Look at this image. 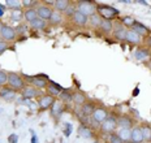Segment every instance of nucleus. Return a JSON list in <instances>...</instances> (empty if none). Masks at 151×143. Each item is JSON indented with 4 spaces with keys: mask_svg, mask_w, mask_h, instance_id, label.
<instances>
[{
    "mask_svg": "<svg viewBox=\"0 0 151 143\" xmlns=\"http://www.w3.org/2000/svg\"><path fill=\"white\" fill-rule=\"evenodd\" d=\"M78 12H81L85 16H89V14L93 16L94 12H95V5L90 1H81L78 4Z\"/></svg>",
    "mask_w": 151,
    "mask_h": 143,
    "instance_id": "3",
    "label": "nucleus"
},
{
    "mask_svg": "<svg viewBox=\"0 0 151 143\" xmlns=\"http://www.w3.org/2000/svg\"><path fill=\"white\" fill-rule=\"evenodd\" d=\"M16 92L13 89H9V87H1L0 89V96L4 98L5 100H12L14 98Z\"/></svg>",
    "mask_w": 151,
    "mask_h": 143,
    "instance_id": "9",
    "label": "nucleus"
},
{
    "mask_svg": "<svg viewBox=\"0 0 151 143\" xmlns=\"http://www.w3.org/2000/svg\"><path fill=\"white\" fill-rule=\"evenodd\" d=\"M47 91L51 94V96H58V95H60L61 94V87L59 85H55L53 82H51V85L47 87Z\"/></svg>",
    "mask_w": 151,
    "mask_h": 143,
    "instance_id": "15",
    "label": "nucleus"
},
{
    "mask_svg": "<svg viewBox=\"0 0 151 143\" xmlns=\"http://www.w3.org/2000/svg\"><path fill=\"white\" fill-rule=\"evenodd\" d=\"M134 33H137L138 35H146L147 34V30H146V27L143 26V25H141V24H134V30H133Z\"/></svg>",
    "mask_w": 151,
    "mask_h": 143,
    "instance_id": "24",
    "label": "nucleus"
},
{
    "mask_svg": "<svg viewBox=\"0 0 151 143\" xmlns=\"http://www.w3.org/2000/svg\"><path fill=\"white\" fill-rule=\"evenodd\" d=\"M53 102H55L53 96H51V95L43 96V98L39 100V107L42 108V109H47V108H48L50 105H52V104H53Z\"/></svg>",
    "mask_w": 151,
    "mask_h": 143,
    "instance_id": "10",
    "label": "nucleus"
},
{
    "mask_svg": "<svg viewBox=\"0 0 151 143\" xmlns=\"http://www.w3.org/2000/svg\"><path fill=\"white\" fill-rule=\"evenodd\" d=\"M7 5L8 7H11L13 11H20V8H21V3L20 1H12V0H8Z\"/></svg>",
    "mask_w": 151,
    "mask_h": 143,
    "instance_id": "31",
    "label": "nucleus"
},
{
    "mask_svg": "<svg viewBox=\"0 0 151 143\" xmlns=\"http://www.w3.org/2000/svg\"><path fill=\"white\" fill-rule=\"evenodd\" d=\"M3 14H4V7H1V5H0V17H1Z\"/></svg>",
    "mask_w": 151,
    "mask_h": 143,
    "instance_id": "43",
    "label": "nucleus"
},
{
    "mask_svg": "<svg viewBox=\"0 0 151 143\" xmlns=\"http://www.w3.org/2000/svg\"><path fill=\"white\" fill-rule=\"evenodd\" d=\"M130 135H132V132L129 129H121L120 132H119V137H120L122 141H129Z\"/></svg>",
    "mask_w": 151,
    "mask_h": 143,
    "instance_id": "25",
    "label": "nucleus"
},
{
    "mask_svg": "<svg viewBox=\"0 0 151 143\" xmlns=\"http://www.w3.org/2000/svg\"><path fill=\"white\" fill-rule=\"evenodd\" d=\"M37 14L39 18H42V20H50L52 16V11L48 7H46V5H40V7H38L37 9Z\"/></svg>",
    "mask_w": 151,
    "mask_h": 143,
    "instance_id": "6",
    "label": "nucleus"
},
{
    "mask_svg": "<svg viewBox=\"0 0 151 143\" xmlns=\"http://www.w3.org/2000/svg\"><path fill=\"white\" fill-rule=\"evenodd\" d=\"M117 124H119V126L120 127H122V129H130L132 120L128 119V117H120L119 121H117Z\"/></svg>",
    "mask_w": 151,
    "mask_h": 143,
    "instance_id": "17",
    "label": "nucleus"
},
{
    "mask_svg": "<svg viewBox=\"0 0 151 143\" xmlns=\"http://www.w3.org/2000/svg\"><path fill=\"white\" fill-rule=\"evenodd\" d=\"M138 3H139V4H143V5H147V3H146V1H143V0H139Z\"/></svg>",
    "mask_w": 151,
    "mask_h": 143,
    "instance_id": "46",
    "label": "nucleus"
},
{
    "mask_svg": "<svg viewBox=\"0 0 151 143\" xmlns=\"http://www.w3.org/2000/svg\"><path fill=\"white\" fill-rule=\"evenodd\" d=\"M64 12H65V14H67V16H72V17H73V14L76 13V8H74V7H70V5H69V7L65 9Z\"/></svg>",
    "mask_w": 151,
    "mask_h": 143,
    "instance_id": "36",
    "label": "nucleus"
},
{
    "mask_svg": "<svg viewBox=\"0 0 151 143\" xmlns=\"http://www.w3.org/2000/svg\"><path fill=\"white\" fill-rule=\"evenodd\" d=\"M109 142L111 143H124V141H122L117 134H111V137H109Z\"/></svg>",
    "mask_w": 151,
    "mask_h": 143,
    "instance_id": "35",
    "label": "nucleus"
},
{
    "mask_svg": "<svg viewBox=\"0 0 151 143\" xmlns=\"http://www.w3.org/2000/svg\"><path fill=\"white\" fill-rule=\"evenodd\" d=\"M117 126V120L115 117H107L102 122V132L103 133H111Z\"/></svg>",
    "mask_w": 151,
    "mask_h": 143,
    "instance_id": "4",
    "label": "nucleus"
},
{
    "mask_svg": "<svg viewBox=\"0 0 151 143\" xmlns=\"http://www.w3.org/2000/svg\"><path fill=\"white\" fill-rule=\"evenodd\" d=\"M125 39L130 43H139L141 42V36L138 35L137 33H134L133 30H129L127 31V35H125Z\"/></svg>",
    "mask_w": 151,
    "mask_h": 143,
    "instance_id": "12",
    "label": "nucleus"
},
{
    "mask_svg": "<svg viewBox=\"0 0 151 143\" xmlns=\"http://www.w3.org/2000/svg\"><path fill=\"white\" fill-rule=\"evenodd\" d=\"M78 132H80V135L82 137V138L90 139L91 137H93V134H91V130L87 129V127H85V126H81L80 129H78Z\"/></svg>",
    "mask_w": 151,
    "mask_h": 143,
    "instance_id": "23",
    "label": "nucleus"
},
{
    "mask_svg": "<svg viewBox=\"0 0 151 143\" xmlns=\"http://www.w3.org/2000/svg\"><path fill=\"white\" fill-rule=\"evenodd\" d=\"M73 99H74V102L77 104H85V102H86V98H85L81 92H76L74 96H73Z\"/></svg>",
    "mask_w": 151,
    "mask_h": 143,
    "instance_id": "30",
    "label": "nucleus"
},
{
    "mask_svg": "<svg viewBox=\"0 0 151 143\" xmlns=\"http://www.w3.org/2000/svg\"><path fill=\"white\" fill-rule=\"evenodd\" d=\"M20 16H21L20 11H14L13 13H12V18H13V20H20Z\"/></svg>",
    "mask_w": 151,
    "mask_h": 143,
    "instance_id": "40",
    "label": "nucleus"
},
{
    "mask_svg": "<svg viewBox=\"0 0 151 143\" xmlns=\"http://www.w3.org/2000/svg\"><path fill=\"white\" fill-rule=\"evenodd\" d=\"M90 22L93 26H99L100 27V24H102V18H100V16H98V14H93L90 18Z\"/></svg>",
    "mask_w": 151,
    "mask_h": 143,
    "instance_id": "29",
    "label": "nucleus"
},
{
    "mask_svg": "<svg viewBox=\"0 0 151 143\" xmlns=\"http://www.w3.org/2000/svg\"><path fill=\"white\" fill-rule=\"evenodd\" d=\"M134 56H136L137 60H143V59H146L147 56H149V51H146L145 48L137 49V51L134 52Z\"/></svg>",
    "mask_w": 151,
    "mask_h": 143,
    "instance_id": "21",
    "label": "nucleus"
},
{
    "mask_svg": "<svg viewBox=\"0 0 151 143\" xmlns=\"http://www.w3.org/2000/svg\"><path fill=\"white\" fill-rule=\"evenodd\" d=\"M72 133V125L70 124H67V130H65V137H69Z\"/></svg>",
    "mask_w": 151,
    "mask_h": 143,
    "instance_id": "41",
    "label": "nucleus"
},
{
    "mask_svg": "<svg viewBox=\"0 0 151 143\" xmlns=\"http://www.w3.org/2000/svg\"><path fill=\"white\" fill-rule=\"evenodd\" d=\"M7 48H8L7 42H5V40H4V42H3V40H0V55H1Z\"/></svg>",
    "mask_w": 151,
    "mask_h": 143,
    "instance_id": "37",
    "label": "nucleus"
},
{
    "mask_svg": "<svg viewBox=\"0 0 151 143\" xmlns=\"http://www.w3.org/2000/svg\"><path fill=\"white\" fill-rule=\"evenodd\" d=\"M87 16H85V14H82L81 12H78V11H76V13L73 14V21L76 24H78V25H85L87 22Z\"/></svg>",
    "mask_w": 151,
    "mask_h": 143,
    "instance_id": "11",
    "label": "nucleus"
},
{
    "mask_svg": "<svg viewBox=\"0 0 151 143\" xmlns=\"http://www.w3.org/2000/svg\"><path fill=\"white\" fill-rule=\"evenodd\" d=\"M100 29H102L104 33H109V31H112V29H113V24L109 20H102Z\"/></svg>",
    "mask_w": 151,
    "mask_h": 143,
    "instance_id": "19",
    "label": "nucleus"
},
{
    "mask_svg": "<svg viewBox=\"0 0 151 143\" xmlns=\"http://www.w3.org/2000/svg\"><path fill=\"white\" fill-rule=\"evenodd\" d=\"M60 98H61V100H63V102H67V103H69V102L73 100V96L69 94V92H67V91L61 92V94H60Z\"/></svg>",
    "mask_w": 151,
    "mask_h": 143,
    "instance_id": "33",
    "label": "nucleus"
},
{
    "mask_svg": "<svg viewBox=\"0 0 151 143\" xmlns=\"http://www.w3.org/2000/svg\"><path fill=\"white\" fill-rule=\"evenodd\" d=\"M9 143H17L18 141V137L16 135V134H12V135H9Z\"/></svg>",
    "mask_w": 151,
    "mask_h": 143,
    "instance_id": "39",
    "label": "nucleus"
},
{
    "mask_svg": "<svg viewBox=\"0 0 151 143\" xmlns=\"http://www.w3.org/2000/svg\"><path fill=\"white\" fill-rule=\"evenodd\" d=\"M33 4V1H24V5L25 7H29V5Z\"/></svg>",
    "mask_w": 151,
    "mask_h": 143,
    "instance_id": "44",
    "label": "nucleus"
},
{
    "mask_svg": "<svg viewBox=\"0 0 151 143\" xmlns=\"http://www.w3.org/2000/svg\"><path fill=\"white\" fill-rule=\"evenodd\" d=\"M0 35L3 36L4 40H13L14 36H16V30L13 27L8 26V25H1L0 26Z\"/></svg>",
    "mask_w": 151,
    "mask_h": 143,
    "instance_id": "2",
    "label": "nucleus"
},
{
    "mask_svg": "<svg viewBox=\"0 0 151 143\" xmlns=\"http://www.w3.org/2000/svg\"><path fill=\"white\" fill-rule=\"evenodd\" d=\"M149 46H150V48H151V39L149 40Z\"/></svg>",
    "mask_w": 151,
    "mask_h": 143,
    "instance_id": "47",
    "label": "nucleus"
},
{
    "mask_svg": "<svg viewBox=\"0 0 151 143\" xmlns=\"http://www.w3.org/2000/svg\"><path fill=\"white\" fill-rule=\"evenodd\" d=\"M31 143H39V142H38L37 134H35V133H33V132H31Z\"/></svg>",
    "mask_w": 151,
    "mask_h": 143,
    "instance_id": "42",
    "label": "nucleus"
},
{
    "mask_svg": "<svg viewBox=\"0 0 151 143\" xmlns=\"http://www.w3.org/2000/svg\"><path fill=\"white\" fill-rule=\"evenodd\" d=\"M8 83V74L4 70H0V86H4Z\"/></svg>",
    "mask_w": 151,
    "mask_h": 143,
    "instance_id": "32",
    "label": "nucleus"
},
{
    "mask_svg": "<svg viewBox=\"0 0 151 143\" xmlns=\"http://www.w3.org/2000/svg\"><path fill=\"white\" fill-rule=\"evenodd\" d=\"M24 16H25V20L29 21V22H33L35 18H38L37 11H34V9H27V11L24 13Z\"/></svg>",
    "mask_w": 151,
    "mask_h": 143,
    "instance_id": "18",
    "label": "nucleus"
},
{
    "mask_svg": "<svg viewBox=\"0 0 151 143\" xmlns=\"http://www.w3.org/2000/svg\"><path fill=\"white\" fill-rule=\"evenodd\" d=\"M68 7H69V3L67 0H58V1H55V8L58 11H65Z\"/></svg>",
    "mask_w": 151,
    "mask_h": 143,
    "instance_id": "22",
    "label": "nucleus"
},
{
    "mask_svg": "<svg viewBox=\"0 0 151 143\" xmlns=\"http://www.w3.org/2000/svg\"><path fill=\"white\" fill-rule=\"evenodd\" d=\"M8 85L11 86L12 89H24V81L18 74L16 73H9L8 74Z\"/></svg>",
    "mask_w": 151,
    "mask_h": 143,
    "instance_id": "1",
    "label": "nucleus"
},
{
    "mask_svg": "<svg viewBox=\"0 0 151 143\" xmlns=\"http://www.w3.org/2000/svg\"><path fill=\"white\" fill-rule=\"evenodd\" d=\"M138 92H139V90H138V89H136V90H134V92H133V96H136V95L138 94Z\"/></svg>",
    "mask_w": 151,
    "mask_h": 143,
    "instance_id": "45",
    "label": "nucleus"
},
{
    "mask_svg": "<svg viewBox=\"0 0 151 143\" xmlns=\"http://www.w3.org/2000/svg\"><path fill=\"white\" fill-rule=\"evenodd\" d=\"M63 111H64L63 104L59 103V102H53V104H52V113H53V116H56V117L61 116Z\"/></svg>",
    "mask_w": 151,
    "mask_h": 143,
    "instance_id": "16",
    "label": "nucleus"
},
{
    "mask_svg": "<svg viewBox=\"0 0 151 143\" xmlns=\"http://www.w3.org/2000/svg\"><path fill=\"white\" fill-rule=\"evenodd\" d=\"M30 24H31V26H33L34 29H37V30L45 29V26H46V21L42 20V18H35V20H34L33 22H30Z\"/></svg>",
    "mask_w": 151,
    "mask_h": 143,
    "instance_id": "20",
    "label": "nucleus"
},
{
    "mask_svg": "<svg viewBox=\"0 0 151 143\" xmlns=\"http://www.w3.org/2000/svg\"><path fill=\"white\" fill-rule=\"evenodd\" d=\"M130 141L133 143H141L143 141V134H142V130L139 127H134L132 130V135H130Z\"/></svg>",
    "mask_w": 151,
    "mask_h": 143,
    "instance_id": "7",
    "label": "nucleus"
},
{
    "mask_svg": "<svg viewBox=\"0 0 151 143\" xmlns=\"http://www.w3.org/2000/svg\"><path fill=\"white\" fill-rule=\"evenodd\" d=\"M98 12L100 13V16H103L107 20V18H111L112 16L115 14H119V11L112 7H99L98 8Z\"/></svg>",
    "mask_w": 151,
    "mask_h": 143,
    "instance_id": "5",
    "label": "nucleus"
},
{
    "mask_svg": "<svg viewBox=\"0 0 151 143\" xmlns=\"http://www.w3.org/2000/svg\"><path fill=\"white\" fill-rule=\"evenodd\" d=\"M122 22H124L125 25H134V24H136V21H134L132 17H125Z\"/></svg>",
    "mask_w": 151,
    "mask_h": 143,
    "instance_id": "38",
    "label": "nucleus"
},
{
    "mask_svg": "<svg viewBox=\"0 0 151 143\" xmlns=\"http://www.w3.org/2000/svg\"><path fill=\"white\" fill-rule=\"evenodd\" d=\"M116 29H115V36L117 39H125V35H127V31L128 30L125 29L122 25H117L116 24Z\"/></svg>",
    "mask_w": 151,
    "mask_h": 143,
    "instance_id": "13",
    "label": "nucleus"
},
{
    "mask_svg": "<svg viewBox=\"0 0 151 143\" xmlns=\"http://www.w3.org/2000/svg\"><path fill=\"white\" fill-rule=\"evenodd\" d=\"M31 79H33L31 82H33L34 85H35L37 87H39V89L46 87V86H47V81L45 78H31Z\"/></svg>",
    "mask_w": 151,
    "mask_h": 143,
    "instance_id": "27",
    "label": "nucleus"
},
{
    "mask_svg": "<svg viewBox=\"0 0 151 143\" xmlns=\"http://www.w3.org/2000/svg\"><path fill=\"white\" fill-rule=\"evenodd\" d=\"M107 112L104 109H95L93 112V119L95 122H99V124H102L103 121H104L107 119Z\"/></svg>",
    "mask_w": 151,
    "mask_h": 143,
    "instance_id": "8",
    "label": "nucleus"
},
{
    "mask_svg": "<svg viewBox=\"0 0 151 143\" xmlns=\"http://www.w3.org/2000/svg\"><path fill=\"white\" fill-rule=\"evenodd\" d=\"M94 111H95V108H94L91 104H89V103L82 104V113H83V114L89 116V114H93V112H94Z\"/></svg>",
    "mask_w": 151,
    "mask_h": 143,
    "instance_id": "26",
    "label": "nucleus"
},
{
    "mask_svg": "<svg viewBox=\"0 0 151 143\" xmlns=\"http://www.w3.org/2000/svg\"><path fill=\"white\" fill-rule=\"evenodd\" d=\"M142 134H143V139H146V141H149V139H151V130L149 129V127H142Z\"/></svg>",
    "mask_w": 151,
    "mask_h": 143,
    "instance_id": "34",
    "label": "nucleus"
},
{
    "mask_svg": "<svg viewBox=\"0 0 151 143\" xmlns=\"http://www.w3.org/2000/svg\"><path fill=\"white\" fill-rule=\"evenodd\" d=\"M37 95H38V91H37V89H34V87H25L22 90V96L25 99L35 98Z\"/></svg>",
    "mask_w": 151,
    "mask_h": 143,
    "instance_id": "14",
    "label": "nucleus"
},
{
    "mask_svg": "<svg viewBox=\"0 0 151 143\" xmlns=\"http://www.w3.org/2000/svg\"><path fill=\"white\" fill-rule=\"evenodd\" d=\"M50 21H51V24H53V25L60 24L61 22V14L59 13V12H52V16L50 18Z\"/></svg>",
    "mask_w": 151,
    "mask_h": 143,
    "instance_id": "28",
    "label": "nucleus"
}]
</instances>
